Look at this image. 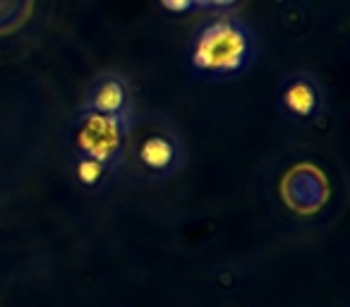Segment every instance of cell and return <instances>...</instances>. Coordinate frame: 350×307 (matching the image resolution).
Masks as SVG:
<instances>
[{
    "label": "cell",
    "instance_id": "cell-5",
    "mask_svg": "<svg viewBox=\"0 0 350 307\" xmlns=\"http://www.w3.org/2000/svg\"><path fill=\"white\" fill-rule=\"evenodd\" d=\"M283 103L291 113L295 116H310L317 108V92L310 82L297 79V82L288 84V89L283 92Z\"/></svg>",
    "mask_w": 350,
    "mask_h": 307
},
{
    "label": "cell",
    "instance_id": "cell-4",
    "mask_svg": "<svg viewBox=\"0 0 350 307\" xmlns=\"http://www.w3.org/2000/svg\"><path fill=\"white\" fill-rule=\"evenodd\" d=\"M139 159L146 168H151V171H165L175 159V146H173V142L165 139V137H161V135L149 137V139L142 144Z\"/></svg>",
    "mask_w": 350,
    "mask_h": 307
},
{
    "label": "cell",
    "instance_id": "cell-8",
    "mask_svg": "<svg viewBox=\"0 0 350 307\" xmlns=\"http://www.w3.org/2000/svg\"><path fill=\"white\" fill-rule=\"evenodd\" d=\"M209 5H216V8H224V5H233L235 0H206Z\"/></svg>",
    "mask_w": 350,
    "mask_h": 307
},
{
    "label": "cell",
    "instance_id": "cell-3",
    "mask_svg": "<svg viewBox=\"0 0 350 307\" xmlns=\"http://www.w3.org/2000/svg\"><path fill=\"white\" fill-rule=\"evenodd\" d=\"M127 92L118 79H106L96 87L92 96L94 113H103V116H118L125 108Z\"/></svg>",
    "mask_w": 350,
    "mask_h": 307
},
{
    "label": "cell",
    "instance_id": "cell-9",
    "mask_svg": "<svg viewBox=\"0 0 350 307\" xmlns=\"http://www.w3.org/2000/svg\"><path fill=\"white\" fill-rule=\"evenodd\" d=\"M192 3H197V5H204L206 0H192Z\"/></svg>",
    "mask_w": 350,
    "mask_h": 307
},
{
    "label": "cell",
    "instance_id": "cell-7",
    "mask_svg": "<svg viewBox=\"0 0 350 307\" xmlns=\"http://www.w3.org/2000/svg\"><path fill=\"white\" fill-rule=\"evenodd\" d=\"M168 10H173V12H185V10H190L195 3L192 0H161Z\"/></svg>",
    "mask_w": 350,
    "mask_h": 307
},
{
    "label": "cell",
    "instance_id": "cell-2",
    "mask_svg": "<svg viewBox=\"0 0 350 307\" xmlns=\"http://www.w3.org/2000/svg\"><path fill=\"white\" fill-rule=\"evenodd\" d=\"M122 144V125L118 116H103V113H89L84 116L82 127L77 132V146L89 159L98 163H108Z\"/></svg>",
    "mask_w": 350,
    "mask_h": 307
},
{
    "label": "cell",
    "instance_id": "cell-1",
    "mask_svg": "<svg viewBox=\"0 0 350 307\" xmlns=\"http://www.w3.org/2000/svg\"><path fill=\"white\" fill-rule=\"evenodd\" d=\"M250 55V36L235 22H214L197 36L192 63L204 72H238Z\"/></svg>",
    "mask_w": 350,
    "mask_h": 307
},
{
    "label": "cell",
    "instance_id": "cell-6",
    "mask_svg": "<svg viewBox=\"0 0 350 307\" xmlns=\"http://www.w3.org/2000/svg\"><path fill=\"white\" fill-rule=\"evenodd\" d=\"M101 173H103V163H98L96 159L84 157L82 161L77 163V178H79V183H84V185H94V183H98Z\"/></svg>",
    "mask_w": 350,
    "mask_h": 307
}]
</instances>
